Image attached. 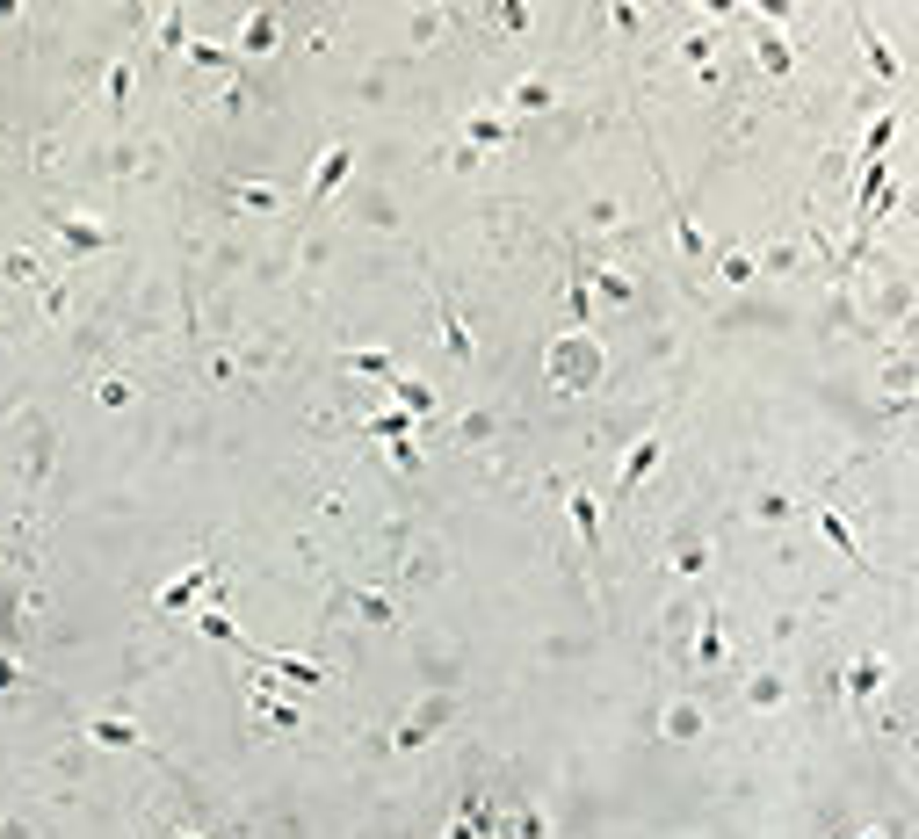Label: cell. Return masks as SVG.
Segmentation results:
<instances>
[{"label": "cell", "mask_w": 919, "mask_h": 839, "mask_svg": "<svg viewBox=\"0 0 919 839\" xmlns=\"http://www.w3.org/2000/svg\"><path fill=\"white\" fill-rule=\"evenodd\" d=\"M203 579H210V572H189V579H174V586H167V593H159V608H189V593H196V586H203Z\"/></svg>", "instance_id": "52a82bcc"}, {"label": "cell", "mask_w": 919, "mask_h": 839, "mask_svg": "<svg viewBox=\"0 0 919 839\" xmlns=\"http://www.w3.org/2000/svg\"><path fill=\"white\" fill-rule=\"evenodd\" d=\"M695 731H702V709L695 702H673L666 709V738H695Z\"/></svg>", "instance_id": "7a4b0ae2"}, {"label": "cell", "mask_w": 919, "mask_h": 839, "mask_svg": "<svg viewBox=\"0 0 919 839\" xmlns=\"http://www.w3.org/2000/svg\"><path fill=\"white\" fill-rule=\"evenodd\" d=\"M514 101H521V109H544V101H551V87H544V80H521V87H514Z\"/></svg>", "instance_id": "30bf717a"}, {"label": "cell", "mask_w": 919, "mask_h": 839, "mask_svg": "<svg viewBox=\"0 0 919 839\" xmlns=\"http://www.w3.org/2000/svg\"><path fill=\"white\" fill-rule=\"evenodd\" d=\"M593 369H601V355H593V341H579V333L551 348V376H593Z\"/></svg>", "instance_id": "6da1fadb"}, {"label": "cell", "mask_w": 919, "mask_h": 839, "mask_svg": "<svg viewBox=\"0 0 919 839\" xmlns=\"http://www.w3.org/2000/svg\"><path fill=\"white\" fill-rule=\"evenodd\" d=\"M341 174H348V152H326V159H318V182H311V196H326Z\"/></svg>", "instance_id": "5b68a950"}, {"label": "cell", "mask_w": 919, "mask_h": 839, "mask_svg": "<svg viewBox=\"0 0 919 839\" xmlns=\"http://www.w3.org/2000/svg\"><path fill=\"white\" fill-rule=\"evenodd\" d=\"M652 464H659V441H637V456L623 464V492H630V485H637L644 471H652Z\"/></svg>", "instance_id": "277c9868"}, {"label": "cell", "mask_w": 919, "mask_h": 839, "mask_svg": "<svg viewBox=\"0 0 919 839\" xmlns=\"http://www.w3.org/2000/svg\"><path fill=\"white\" fill-rule=\"evenodd\" d=\"M876 681H883V658H861V666H854V674H847V688H854V695H869Z\"/></svg>", "instance_id": "ba28073f"}, {"label": "cell", "mask_w": 919, "mask_h": 839, "mask_svg": "<svg viewBox=\"0 0 919 839\" xmlns=\"http://www.w3.org/2000/svg\"><path fill=\"white\" fill-rule=\"evenodd\" d=\"M572 521H579V536H586V550H593V536H601V521H593V499H586V492H572Z\"/></svg>", "instance_id": "8992f818"}, {"label": "cell", "mask_w": 919, "mask_h": 839, "mask_svg": "<svg viewBox=\"0 0 919 839\" xmlns=\"http://www.w3.org/2000/svg\"><path fill=\"white\" fill-rule=\"evenodd\" d=\"M8 681H15V658H8V651H0V688H8Z\"/></svg>", "instance_id": "8fae6325"}, {"label": "cell", "mask_w": 919, "mask_h": 839, "mask_svg": "<svg viewBox=\"0 0 919 839\" xmlns=\"http://www.w3.org/2000/svg\"><path fill=\"white\" fill-rule=\"evenodd\" d=\"M268 44H276V15H254L246 22V51H268Z\"/></svg>", "instance_id": "9c48e42d"}, {"label": "cell", "mask_w": 919, "mask_h": 839, "mask_svg": "<svg viewBox=\"0 0 919 839\" xmlns=\"http://www.w3.org/2000/svg\"><path fill=\"white\" fill-rule=\"evenodd\" d=\"M87 731H94L101 746H138V731H131V723H124V716H94V723H87Z\"/></svg>", "instance_id": "3957f363"}]
</instances>
